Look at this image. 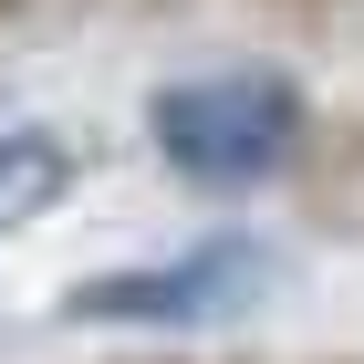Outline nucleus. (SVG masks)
I'll use <instances>...</instances> for the list:
<instances>
[{"label": "nucleus", "instance_id": "7ed1b4c3", "mask_svg": "<svg viewBox=\"0 0 364 364\" xmlns=\"http://www.w3.org/2000/svg\"><path fill=\"white\" fill-rule=\"evenodd\" d=\"M63 177H73L63 136H0V219H21V208H42V198H63Z\"/></svg>", "mask_w": 364, "mask_h": 364}, {"label": "nucleus", "instance_id": "39448f33", "mask_svg": "<svg viewBox=\"0 0 364 364\" xmlns=\"http://www.w3.org/2000/svg\"><path fill=\"white\" fill-rule=\"evenodd\" d=\"M323 364H364V354H323Z\"/></svg>", "mask_w": 364, "mask_h": 364}, {"label": "nucleus", "instance_id": "f257e3e1", "mask_svg": "<svg viewBox=\"0 0 364 364\" xmlns=\"http://www.w3.org/2000/svg\"><path fill=\"white\" fill-rule=\"evenodd\" d=\"M302 84L281 63H208V73H177L146 105V146L167 156L188 188H271L291 156H302Z\"/></svg>", "mask_w": 364, "mask_h": 364}, {"label": "nucleus", "instance_id": "20e7f679", "mask_svg": "<svg viewBox=\"0 0 364 364\" xmlns=\"http://www.w3.org/2000/svg\"><path fill=\"white\" fill-rule=\"evenodd\" d=\"M271 11H343V0H271Z\"/></svg>", "mask_w": 364, "mask_h": 364}, {"label": "nucleus", "instance_id": "f03ea898", "mask_svg": "<svg viewBox=\"0 0 364 364\" xmlns=\"http://www.w3.org/2000/svg\"><path fill=\"white\" fill-rule=\"evenodd\" d=\"M281 281V250L250 229H219V240H188L177 260H136V271H94L63 291V323H229V312H260Z\"/></svg>", "mask_w": 364, "mask_h": 364}]
</instances>
